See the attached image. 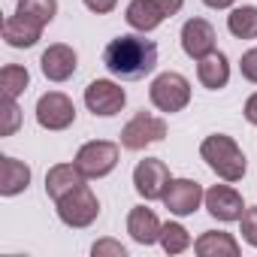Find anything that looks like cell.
I'll use <instances>...</instances> for the list:
<instances>
[{"label":"cell","instance_id":"cell-1","mask_svg":"<svg viewBox=\"0 0 257 257\" xmlns=\"http://www.w3.org/2000/svg\"><path fill=\"white\" fill-rule=\"evenodd\" d=\"M103 67L112 76L127 79V82L146 79L158 67V46L146 37H137V34L115 37L103 49Z\"/></svg>","mask_w":257,"mask_h":257},{"label":"cell","instance_id":"cell-2","mask_svg":"<svg viewBox=\"0 0 257 257\" xmlns=\"http://www.w3.org/2000/svg\"><path fill=\"white\" fill-rule=\"evenodd\" d=\"M200 158L224 182H239L245 176V155H242V149L236 146L233 137H224V134L206 137L203 146H200Z\"/></svg>","mask_w":257,"mask_h":257},{"label":"cell","instance_id":"cell-3","mask_svg":"<svg viewBox=\"0 0 257 257\" xmlns=\"http://www.w3.org/2000/svg\"><path fill=\"white\" fill-rule=\"evenodd\" d=\"M55 206H58V218H61L67 227H76V230L94 224L97 215H100V200H97V194H94L88 185H79L76 191L64 194Z\"/></svg>","mask_w":257,"mask_h":257},{"label":"cell","instance_id":"cell-4","mask_svg":"<svg viewBox=\"0 0 257 257\" xmlns=\"http://www.w3.org/2000/svg\"><path fill=\"white\" fill-rule=\"evenodd\" d=\"M164 137H167V121L152 115V112H146V109L137 112L121 127V146L127 152H140V149H146L152 143H164Z\"/></svg>","mask_w":257,"mask_h":257},{"label":"cell","instance_id":"cell-5","mask_svg":"<svg viewBox=\"0 0 257 257\" xmlns=\"http://www.w3.org/2000/svg\"><path fill=\"white\" fill-rule=\"evenodd\" d=\"M149 97H152V103L161 112H182L191 103V82L182 73H173V70L170 73H161L152 82Z\"/></svg>","mask_w":257,"mask_h":257},{"label":"cell","instance_id":"cell-6","mask_svg":"<svg viewBox=\"0 0 257 257\" xmlns=\"http://www.w3.org/2000/svg\"><path fill=\"white\" fill-rule=\"evenodd\" d=\"M73 164L82 170L85 179H103L118 164V146L109 143V140H91V143H85L79 149V155H76Z\"/></svg>","mask_w":257,"mask_h":257},{"label":"cell","instance_id":"cell-7","mask_svg":"<svg viewBox=\"0 0 257 257\" xmlns=\"http://www.w3.org/2000/svg\"><path fill=\"white\" fill-rule=\"evenodd\" d=\"M37 121L46 131H67L76 121V106L67 94L61 91H49L37 100Z\"/></svg>","mask_w":257,"mask_h":257},{"label":"cell","instance_id":"cell-8","mask_svg":"<svg viewBox=\"0 0 257 257\" xmlns=\"http://www.w3.org/2000/svg\"><path fill=\"white\" fill-rule=\"evenodd\" d=\"M127 103V94L121 85H115L112 79H94L88 88H85V106L94 112V115H118Z\"/></svg>","mask_w":257,"mask_h":257},{"label":"cell","instance_id":"cell-9","mask_svg":"<svg viewBox=\"0 0 257 257\" xmlns=\"http://www.w3.org/2000/svg\"><path fill=\"white\" fill-rule=\"evenodd\" d=\"M167 185H170V170H167L164 161L146 158V161L137 164V170H134V188H137L140 197H146V200H164Z\"/></svg>","mask_w":257,"mask_h":257},{"label":"cell","instance_id":"cell-10","mask_svg":"<svg viewBox=\"0 0 257 257\" xmlns=\"http://www.w3.org/2000/svg\"><path fill=\"white\" fill-rule=\"evenodd\" d=\"M203 200H206V191L194 179H170V185L164 191V206L173 215H194Z\"/></svg>","mask_w":257,"mask_h":257},{"label":"cell","instance_id":"cell-11","mask_svg":"<svg viewBox=\"0 0 257 257\" xmlns=\"http://www.w3.org/2000/svg\"><path fill=\"white\" fill-rule=\"evenodd\" d=\"M203 203H206L209 215L218 218V221H239L242 212H245L242 194L233 191L230 185H212V188L206 191V200H203Z\"/></svg>","mask_w":257,"mask_h":257},{"label":"cell","instance_id":"cell-12","mask_svg":"<svg viewBox=\"0 0 257 257\" xmlns=\"http://www.w3.org/2000/svg\"><path fill=\"white\" fill-rule=\"evenodd\" d=\"M182 49L188 58L200 61L206 58L209 52H215V28L206 22V19H191L185 22L182 28Z\"/></svg>","mask_w":257,"mask_h":257},{"label":"cell","instance_id":"cell-13","mask_svg":"<svg viewBox=\"0 0 257 257\" xmlns=\"http://www.w3.org/2000/svg\"><path fill=\"white\" fill-rule=\"evenodd\" d=\"M40 67H43V76L49 82H67L73 73H76V52L64 43H55L43 52L40 58Z\"/></svg>","mask_w":257,"mask_h":257},{"label":"cell","instance_id":"cell-14","mask_svg":"<svg viewBox=\"0 0 257 257\" xmlns=\"http://www.w3.org/2000/svg\"><path fill=\"white\" fill-rule=\"evenodd\" d=\"M161 221L152 209L146 206H134L131 215H127V233L134 236V242L140 245H152V242H161Z\"/></svg>","mask_w":257,"mask_h":257},{"label":"cell","instance_id":"cell-15","mask_svg":"<svg viewBox=\"0 0 257 257\" xmlns=\"http://www.w3.org/2000/svg\"><path fill=\"white\" fill-rule=\"evenodd\" d=\"M79 185H85V176L76 164H55L49 173H46V194L58 203L64 194L76 191Z\"/></svg>","mask_w":257,"mask_h":257},{"label":"cell","instance_id":"cell-16","mask_svg":"<svg viewBox=\"0 0 257 257\" xmlns=\"http://www.w3.org/2000/svg\"><path fill=\"white\" fill-rule=\"evenodd\" d=\"M40 37H43V25H37V22L25 19L19 13L4 22V40L13 49H31V46H37Z\"/></svg>","mask_w":257,"mask_h":257},{"label":"cell","instance_id":"cell-17","mask_svg":"<svg viewBox=\"0 0 257 257\" xmlns=\"http://www.w3.org/2000/svg\"><path fill=\"white\" fill-rule=\"evenodd\" d=\"M197 79L203 82V88L209 91H218L230 82V64H227V55L224 52H209L206 58L197 61Z\"/></svg>","mask_w":257,"mask_h":257},{"label":"cell","instance_id":"cell-18","mask_svg":"<svg viewBox=\"0 0 257 257\" xmlns=\"http://www.w3.org/2000/svg\"><path fill=\"white\" fill-rule=\"evenodd\" d=\"M124 19H127V25H131L134 31L149 34V31H155V28L164 25L167 13L155 4V0H131V7H127Z\"/></svg>","mask_w":257,"mask_h":257},{"label":"cell","instance_id":"cell-19","mask_svg":"<svg viewBox=\"0 0 257 257\" xmlns=\"http://www.w3.org/2000/svg\"><path fill=\"white\" fill-rule=\"evenodd\" d=\"M31 185V167L16 161V158H0V194L4 197H16Z\"/></svg>","mask_w":257,"mask_h":257},{"label":"cell","instance_id":"cell-20","mask_svg":"<svg viewBox=\"0 0 257 257\" xmlns=\"http://www.w3.org/2000/svg\"><path fill=\"white\" fill-rule=\"evenodd\" d=\"M194 251L200 257H239V242L224 230H206L194 242Z\"/></svg>","mask_w":257,"mask_h":257},{"label":"cell","instance_id":"cell-21","mask_svg":"<svg viewBox=\"0 0 257 257\" xmlns=\"http://www.w3.org/2000/svg\"><path fill=\"white\" fill-rule=\"evenodd\" d=\"M227 28L236 40H257V7H239L227 16Z\"/></svg>","mask_w":257,"mask_h":257},{"label":"cell","instance_id":"cell-22","mask_svg":"<svg viewBox=\"0 0 257 257\" xmlns=\"http://www.w3.org/2000/svg\"><path fill=\"white\" fill-rule=\"evenodd\" d=\"M16 13L46 28V25H49V22L58 16V0H19Z\"/></svg>","mask_w":257,"mask_h":257},{"label":"cell","instance_id":"cell-23","mask_svg":"<svg viewBox=\"0 0 257 257\" xmlns=\"http://www.w3.org/2000/svg\"><path fill=\"white\" fill-rule=\"evenodd\" d=\"M28 85H31V73L25 70V67H19V64H7L4 70H0V88H4V97H19V94H25L28 91Z\"/></svg>","mask_w":257,"mask_h":257},{"label":"cell","instance_id":"cell-24","mask_svg":"<svg viewBox=\"0 0 257 257\" xmlns=\"http://www.w3.org/2000/svg\"><path fill=\"white\" fill-rule=\"evenodd\" d=\"M161 245L167 254H182L188 245H191V233L179 224V221H167L161 227Z\"/></svg>","mask_w":257,"mask_h":257},{"label":"cell","instance_id":"cell-25","mask_svg":"<svg viewBox=\"0 0 257 257\" xmlns=\"http://www.w3.org/2000/svg\"><path fill=\"white\" fill-rule=\"evenodd\" d=\"M19 124H22V112L16 106L13 97H4V127H0V134L4 137H13L19 131Z\"/></svg>","mask_w":257,"mask_h":257},{"label":"cell","instance_id":"cell-26","mask_svg":"<svg viewBox=\"0 0 257 257\" xmlns=\"http://www.w3.org/2000/svg\"><path fill=\"white\" fill-rule=\"evenodd\" d=\"M239 224H242V239H245L248 245H254V248H257V206L245 209V212H242V218H239Z\"/></svg>","mask_w":257,"mask_h":257},{"label":"cell","instance_id":"cell-27","mask_svg":"<svg viewBox=\"0 0 257 257\" xmlns=\"http://www.w3.org/2000/svg\"><path fill=\"white\" fill-rule=\"evenodd\" d=\"M239 70H242V76H245L248 82H254V85H257V49H248V52L242 55Z\"/></svg>","mask_w":257,"mask_h":257},{"label":"cell","instance_id":"cell-28","mask_svg":"<svg viewBox=\"0 0 257 257\" xmlns=\"http://www.w3.org/2000/svg\"><path fill=\"white\" fill-rule=\"evenodd\" d=\"M91 251H94V257H100V254H115V257H124V254H127V251H124V245H121V242H112V239L97 242Z\"/></svg>","mask_w":257,"mask_h":257},{"label":"cell","instance_id":"cell-29","mask_svg":"<svg viewBox=\"0 0 257 257\" xmlns=\"http://www.w3.org/2000/svg\"><path fill=\"white\" fill-rule=\"evenodd\" d=\"M115 4H118V0H85V7H88L91 13H97V16L112 13V10H115Z\"/></svg>","mask_w":257,"mask_h":257},{"label":"cell","instance_id":"cell-30","mask_svg":"<svg viewBox=\"0 0 257 257\" xmlns=\"http://www.w3.org/2000/svg\"><path fill=\"white\" fill-rule=\"evenodd\" d=\"M155 4H158L164 13H167V19H173V16H176L182 7H185V0H155Z\"/></svg>","mask_w":257,"mask_h":257},{"label":"cell","instance_id":"cell-31","mask_svg":"<svg viewBox=\"0 0 257 257\" xmlns=\"http://www.w3.org/2000/svg\"><path fill=\"white\" fill-rule=\"evenodd\" d=\"M245 118H248L251 124H257V94H251V97L245 100Z\"/></svg>","mask_w":257,"mask_h":257},{"label":"cell","instance_id":"cell-32","mask_svg":"<svg viewBox=\"0 0 257 257\" xmlns=\"http://www.w3.org/2000/svg\"><path fill=\"white\" fill-rule=\"evenodd\" d=\"M206 7H212V10H227V7H233L236 0H203Z\"/></svg>","mask_w":257,"mask_h":257}]
</instances>
